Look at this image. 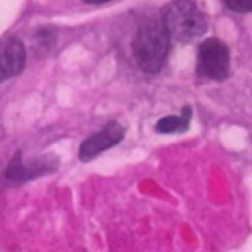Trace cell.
I'll return each mask as SVG.
<instances>
[{
    "mask_svg": "<svg viewBox=\"0 0 252 252\" xmlns=\"http://www.w3.org/2000/svg\"><path fill=\"white\" fill-rule=\"evenodd\" d=\"M83 2H93V4L96 2V4H98V2H108V0H83Z\"/></svg>",
    "mask_w": 252,
    "mask_h": 252,
    "instance_id": "9",
    "label": "cell"
},
{
    "mask_svg": "<svg viewBox=\"0 0 252 252\" xmlns=\"http://www.w3.org/2000/svg\"><path fill=\"white\" fill-rule=\"evenodd\" d=\"M124 138V126L120 122H108L104 124L98 132L91 134L79 148V158L83 161H89L93 158H96L98 154H102L104 150L116 146L120 140Z\"/></svg>",
    "mask_w": 252,
    "mask_h": 252,
    "instance_id": "5",
    "label": "cell"
},
{
    "mask_svg": "<svg viewBox=\"0 0 252 252\" xmlns=\"http://www.w3.org/2000/svg\"><path fill=\"white\" fill-rule=\"evenodd\" d=\"M26 65V47L18 37L0 43V81H8L22 73Z\"/></svg>",
    "mask_w": 252,
    "mask_h": 252,
    "instance_id": "6",
    "label": "cell"
},
{
    "mask_svg": "<svg viewBox=\"0 0 252 252\" xmlns=\"http://www.w3.org/2000/svg\"><path fill=\"white\" fill-rule=\"evenodd\" d=\"M230 73V53L228 47L217 39H205L197 49V75L201 79L222 81Z\"/></svg>",
    "mask_w": 252,
    "mask_h": 252,
    "instance_id": "3",
    "label": "cell"
},
{
    "mask_svg": "<svg viewBox=\"0 0 252 252\" xmlns=\"http://www.w3.org/2000/svg\"><path fill=\"white\" fill-rule=\"evenodd\" d=\"M169 43L171 39L161 18L146 20L132 39V53L138 69L144 73H158L167 59Z\"/></svg>",
    "mask_w": 252,
    "mask_h": 252,
    "instance_id": "1",
    "label": "cell"
},
{
    "mask_svg": "<svg viewBox=\"0 0 252 252\" xmlns=\"http://www.w3.org/2000/svg\"><path fill=\"white\" fill-rule=\"evenodd\" d=\"M222 2L236 12H252V0H222Z\"/></svg>",
    "mask_w": 252,
    "mask_h": 252,
    "instance_id": "8",
    "label": "cell"
},
{
    "mask_svg": "<svg viewBox=\"0 0 252 252\" xmlns=\"http://www.w3.org/2000/svg\"><path fill=\"white\" fill-rule=\"evenodd\" d=\"M57 165H59V161H57L55 156H39V158H33L30 161H26L18 154V156L12 158V161L6 167V179L14 181V183H22V181L51 173V171L57 169Z\"/></svg>",
    "mask_w": 252,
    "mask_h": 252,
    "instance_id": "4",
    "label": "cell"
},
{
    "mask_svg": "<svg viewBox=\"0 0 252 252\" xmlns=\"http://www.w3.org/2000/svg\"><path fill=\"white\" fill-rule=\"evenodd\" d=\"M189 120H191V108H189V106H183L181 114L159 118V120L156 122V130L161 132V134H177V132H185L187 126H189Z\"/></svg>",
    "mask_w": 252,
    "mask_h": 252,
    "instance_id": "7",
    "label": "cell"
},
{
    "mask_svg": "<svg viewBox=\"0 0 252 252\" xmlns=\"http://www.w3.org/2000/svg\"><path fill=\"white\" fill-rule=\"evenodd\" d=\"M161 22L169 33V39L179 43L193 41L207 32V20L191 0H173L167 4L161 14Z\"/></svg>",
    "mask_w": 252,
    "mask_h": 252,
    "instance_id": "2",
    "label": "cell"
}]
</instances>
